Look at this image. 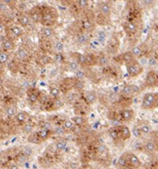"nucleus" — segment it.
<instances>
[{"label": "nucleus", "instance_id": "4", "mask_svg": "<svg viewBox=\"0 0 158 169\" xmlns=\"http://www.w3.org/2000/svg\"><path fill=\"white\" fill-rule=\"evenodd\" d=\"M139 91H140V88L137 85H125L121 90V96L124 98H130Z\"/></svg>", "mask_w": 158, "mask_h": 169}, {"label": "nucleus", "instance_id": "16", "mask_svg": "<svg viewBox=\"0 0 158 169\" xmlns=\"http://www.w3.org/2000/svg\"><path fill=\"white\" fill-rule=\"evenodd\" d=\"M27 99H28V102H29L30 104H35L39 99V93L37 92V90L32 89V90H30L29 92H28Z\"/></svg>", "mask_w": 158, "mask_h": 169}, {"label": "nucleus", "instance_id": "48", "mask_svg": "<svg viewBox=\"0 0 158 169\" xmlns=\"http://www.w3.org/2000/svg\"><path fill=\"white\" fill-rule=\"evenodd\" d=\"M148 65L150 66V67H155V66H157L158 65V61H157L156 58H154V57L149 58V59H148Z\"/></svg>", "mask_w": 158, "mask_h": 169}, {"label": "nucleus", "instance_id": "35", "mask_svg": "<svg viewBox=\"0 0 158 169\" xmlns=\"http://www.w3.org/2000/svg\"><path fill=\"white\" fill-rule=\"evenodd\" d=\"M5 111H6V114H7V116H9V117H13V116H16V114H17V108L15 107V106H8L6 108V110H5Z\"/></svg>", "mask_w": 158, "mask_h": 169}, {"label": "nucleus", "instance_id": "27", "mask_svg": "<svg viewBox=\"0 0 158 169\" xmlns=\"http://www.w3.org/2000/svg\"><path fill=\"white\" fill-rule=\"evenodd\" d=\"M17 57L19 58V59L21 60H25L26 58L28 57V51H27V49L24 48V47H19L17 50Z\"/></svg>", "mask_w": 158, "mask_h": 169}, {"label": "nucleus", "instance_id": "24", "mask_svg": "<svg viewBox=\"0 0 158 169\" xmlns=\"http://www.w3.org/2000/svg\"><path fill=\"white\" fill-rule=\"evenodd\" d=\"M81 25H82V28L86 31H90L94 29L93 22L90 19H83L82 22H81Z\"/></svg>", "mask_w": 158, "mask_h": 169}, {"label": "nucleus", "instance_id": "18", "mask_svg": "<svg viewBox=\"0 0 158 169\" xmlns=\"http://www.w3.org/2000/svg\"><path fill=\"white\" fill-rule=\"evenodd\" d=\"M37 134L39 136V138L41 139L42 142L47 140L52 134V130H49V129H44V128H40L37 131Z\"/></svg>", "mask_w": 158, "mask_h": 169}, {"label": "nucleus", "instance_id": "28", "mask_svg": "<svg viewBox=\"0 0 158 169\" xmlns=\"http://www.w3.org/2000/svg\"><path fill=\"white\" fill-rule=\"evenodd\" d=\"M130 51L132 52V54L135 58H140L141 56H143V49H142V47L140 45L134 46Z\"/></svg>", "mask_w": 158, "mask_h": 169}, {"label": "nucleus", "instance_id": "20", "mask_svg": "<svg viewBox=\"0 0 158 169\" xmlns=\"http://www.w3.org/2000/svg\"><path fill=\"white\" fill-rule=\"evenodd\" d=\"M109 136L111 137L113 140H120V134H119V129H118V125L113 126L108 130Z\"/></svg>", "mask_w": 158, "mask_h": 169}, {"label": "nucleus", "instance_id": "26", "mask_svg": "<svg viewBox=\"0 0 158 169\" xmlns=\"http://www.w3.org/2000/svg\"><path fill=\"white\" fill-rule=\"evenodd\" d=\"M41 34H42V36L45 38H51L54 34V31H53V29L51 27H49V26H45V27L41 30Z\"/></svg>", "mask_w": 158, "mask_h": 169}, {"label": "nucleus", "instance_id": "33", "mask_svg": "<svg viewBox=\"0 0 158 169\" xmlns=\"http://www.w3.org/2000/svg\"><path fill=\"white\" fill-rule=\"evenodd\" d=\"M79 67H80V65L76 60H72V61L68 62V69L72 71V72H76L79 69Z\"/></svg>", "mask_w": 158, "mask_h": 169}, {"label": "nucleus", "instance_id": "39", "mask_svg": "<svg viewBox=\"0 0 158 169\" xmlns=\"http://www.w3.org/2000/svg\"><path fill=\"white\" fill-rule=\"evenodd\" d=\"M31 19L34 22H40L42 19V12H31Z\"/></svg>", "mask_w": 158, "mask_h": 169}, {"label": "nucleus", "instance_id": "50", "mask_svg": "<svg viewBox=\"0 0 158 169\" xmlns=\"http://www.w3.org/2000/svg\"><path fill=\"white\" fill-rule=\"evenodd\" d=\"M142 66H144V65H146V64H148V59H147V57L145 56H141L140 58H139V61H138Z\"/></svg>", "mask_w": 158, "mask_h": 169}, {"label": "nucleus", "instance_id": "38", "mask_svg": "<svg viewBox=\"0 0 158 169\" xmlns=\"http://www.w3.org/2000/svg\"><path fill=\"white\" fill-rule=\"evenodd\" d=\"M97 60H98V64L104 66L108 64V57L106 56L105 54H101L97 57Z\"/></svg>", "mask_w": 158, "mask_h": 169}, {"label": "nucleus", "instance_id": "52", "mask_svg": "<svg viewBox=\"0 0 158 169\" xmlns=\"http://www.w3.org/2000/svg\"><path fill=\"white\" fill-rule=\"evenodd\" d=\"M7 169H20V168L17 163H10V164H8V166H7Z\"/></svg>", "mask_w": 158, "mask_h": 169}, {"label": "nucleus", "instance_id": "1", "mask_svg": "<svg viewBox=\"0 0 158 169\" xmlns=\"http://www.w3.org/2000/svg\"><path fill=\"white\" fill-rule=\"evenodd\" d=\"M157 105V94L153 92H148L142 98L141 107L143 109H151Z\"/></svg>", "mask_w": 158, "mask_h": 169}, {"label": "nucleus", "instance_id": "55", "mask_svg": "<svg viewBox=\"0 0 158 169\" xmlns=\"http://www.w3.org/2000/svg\"><path fill=\"white\" fill-rule=\"evenodd\" d=\"M153 169H158V167H154Z\"/></svg>", "mask_w": 158, "mask_h": 169}, {"label": "nucleus", "instance_id": "3", "mask_svg": "<svg viewBox=\"0 0 158 169\" xmlns=\"http://www.w3.org/2000/svg\"><path fill=\"white\" fill-rule=\"evenodd\" d=\"M126 70H127L129 76H131V77H137V76H139L143 72V66L138 61L134 60L133 62L126 64Z\"/></svg>", "mask_w": 158, "mask_h": 169}, {"label": "nucleus", "instance_id": "25", "mask_svg": "<svg viewBox=\"0 0 158 169\" xmlns=\"http://www.w3.org/2000/svg\"><path fill=\"white\" fill-rule=\"evenodd\" d=\"M98 63L97 57L93 54H86V65L87 66H93Z\"/></svg>", "mask_w": 158, "mask_h": 169}, {"label": "nucleus", "instance_id": "30", "mask_svg": "<svg viewBox=\"0 0 158 169\" xmlns=\"http://www.w3.org/2000/svg\"><path fill=\"white\" fill-rule=\"evenodd\" d=\"M77 42L81 45H85L89 42V36L86 33H80L77 36Z\"/></svg>", "mask_w": 158, "mask_h": 169}, {"label": "nucleus", "instance_id": "11", "mask_svg": "<svg viewBox=\"0 0 158 169\" xmlns=\"http://www.w3.org/2000/svg\"><path fill=\"white\" fill-rule=\"evenodd\" d=\"M118 129H119V134H120V140H127L131 136V131L127 126L125 125H118Z\"/></svg>", "mask_w": 158, "mask_h": 169}, {"label": "nucleus", "instance_id": "45", "mask_svg": "<svg viewBox=\"0 0 158 169\" xmlns=\"http://www.w3.org/2000/svg\"><path fill=\"white\" fill-rule=\"evenodd\" d=\"M142 5L145 7H151L153 6L154 3L156 2V0H141Z\"/></svg>", "mask_w": 158, "mask_h": 169}, {"label": "nucleus", "instance_id": "13", "mask_svg": "<svg viewBox=\"0 0 158 169\" xmlns=\"http://www.w3.org/2000/svg\"><path fill=\"white\" fill-rule=\"evenodd\" d=\"M120 58V60L122 62H124L125 64H128V63H131V62H133L134 60L136 59L135 57H134V55L132 54V52L131 51H126L124 52V53H122L119 56Z\"/></svg>", "mask_w": 158, "mask_h": 169}, {"label": "nucleus", "instance_id": "36", "mask_svg": "<svg viewBox=\"0 0 158 169\" xmlns=\"http://www.w3.org/2000/svg\"><path fill=\"white\" fill-rule=\"evenodd\" d=\"M9 60L8 54L6 53V51H1L0 52V64L5 65Z\"/></svg>", "mask_w": 158, "mask_h": 169}, {"label": "nucleus", "instance_id": "23", "mask_svg": "<svg viewBox=\"0 0 158 169\" xmlns=\"http://www.w3.org/2000/svg\"><path fill=\"white\" fill-rule=\"evenodd\" d=\"M66 146H67V142L65 140H58L55 142L54 144V148L57 152L64 151V150L66 149Z\"/></svg>", "mask_w": 158, "mask_h": 169}, {"label": "nucleus", "instance_id": "46", "mask_svg": "<svg viewBox=\"0 0 158 169\" xmlns=\"http://www.w3.org/2000/svg\"><path fill=\"white\" fill-rule=\"evenodd\" d=\"M54 47L58 52H63V50H64V45H63V43L61 41H57L56 43H55Z\"/></svg>", "mask_w": 158, "mask_h": 169}, {"label": "nucleus", "instance_id": "49", "mask_svg": "<svg viewBox=\"0 0 158 169\" xmlns=\"http://www.w3.org/2000/svg\"><path fill=\"white\" fill-rule=\"evenodd\" d=\"M75 75H76V78L77 79H82L84 77V71L79 68V69L75 72Z\"/></svg>", "mask_w": 158, "mask_h": 169}, {"label": "nucleus", "instance_id": "19", "mask_svg": "<svg viewBox=\"0 0 158 169\" xmlns=\"http://www.w3.org/2000/svg\"><path fill=\"white\" fill-rule=\"evenodd\" d=\"M15 119L18 123H21V124H24L27 122V120L29 119V114L25 111H20L18 112L16 116H15Z\"/></svg>", "mask_w": 158, "mask_h": 169}, {"label": "nucleus", "instance_id": "9", "mask_svg": "<svg viewBox=\"0 0 158 169\" xmlns=\"http://www.w3.org/2000/svg\"><path fill=\"white\" fill-rule=\"evenodd\" d=\"M134 117V111L131 108H124V109L121 110L120 112V118L122 121L125 122H129L133 119Z\"/></svg>", "mask_w": 158, "mask_h": 169}, {"label": "nucleus", "instance_id": "22", "mask_svg": "<svg viewBox=\"0 0 158 169\" xmlns=\"http://www.w3.org/2000/svg\"><path fill=\"white\" fill-rule=\"evenodd\" d=\"M61 125L63 126V128H64L66 131H73L76 127V125L72 121V119H65L64 121H63V123L61 124Z\"/></svg>", "mask_w": 158, "mask_h": 169}, {"label": "nucleus", "instance_id": "44", "mask_svg": "<svg viewBox=\"0 0 158 169\" xmlns=\"http://www.w3.org/2000/svg\"><path fill=\"white\" fill-rule=\"evenodd\" d=\"M132 133H133V135L135 136V137H137V138H139V137H141V136H142L141 130H140V128H139V126H138V125H136V126H134V127H133V129H132Z\"/></svg>", "mask_w": 158, "mask_h": 169}, {"label": "nucleus", "instance_id": "41", "mask_svg": "<svg viewBox=\"0 0 158 169\" xmlns=\"http://www.w3.org/2000/svg\"><path fill=\"white\" fill-rule=\"evenodd\" d=\"M77 5L80 9H86L89 6V0H77Z\"/></svg>", "mask_w": 158, "mask_h": 169}, {"label": "nucleus", "instance_id": "6", "mask_svg": "<svg viewBox=\"0 0 158 169\" xmlns=\"http://www.w3.org/2000/svg\"><path fill=\"white\" fill-rule=\"evenodd\" d=\"M126 158H127V162L128 165L132 168H138L141 165V161L137 157V155H135L132 152H126L125 153Z\"/></svg>", "mask_w": 158, "mask_h": 169}, {"label": "nucleus", "instance_id": "17", "mask_svg": "<svg viewBox=\"0 0 158 169\" xmlns=\"http://www.w3.org/2000/svg\"><path fill=\"white\" fill-rule=\"evenodd\" d=\"M139 128H140V130H141V133H142V135H148V134L151 133V130H152V128H151V125L147 122V121H142V122H140V124H139Z\"/></svg>", "mask_w": 158, "mask_h": 169}, {"label": "nucleus", "instance_id": "8", "mask_svg": "<svg viewBox=\"0 0 158 169\" xmlns=\"http://www.w3.org/2000/svg\"><path fill=\"white\" fill-rule=\"evenodd\" d=\"M144 150L145 152L149 153V154H153L158 150V143L153 139H150V140L146 141L144 144Z\"/></svg>", "mask_w": 158, "mask_h": 169}, {"label": "nucleus", "instance_id": "42", "mask_svg": "<svg viewBox=\"0 0 158 169\" xmlns=\"http://www.w3.org/2000/svg\"><path fill=\"white\" fill-rule=\"evenodd\" d=\"M23 131L26 134H30L31 132H33V125L31 123H24L23 124Z\"/></svg>", "mask_w": 158, "mask_h": 169}, {"label": "nucleus", "instance_id": "14", "mask_svg": "<svg viewBox=\"0 0 158 169\" xmlns=\"http://www.w3.org/2000/svg\"><path fill=\"white\" fill-rule=\"evenodd\" d=\"M72 121L78 127H82V126L87 124V119L83 115H75L74 117H72Z\"/></svg>", "mask_w": 158, "mask_h": 169}, {"label": "nucleus", "instance_id": "40", "mask_svg": "<svg viewBox=\"0 0 158 169\" xmlns=\"http://www.w3.org/2000/svg\"><path fill=\"white\" fill-rule=\"evenodd\" d=\"M10 30H11V32L14 34V36H17V37L21 36L23 33L22 29H21L20 27H18V26H12V27L10 28Z\"/></svg>", "mask_w": 158, "mask_h": 169}, {"label": "nucleus", "instance_id": "10", "mask_svg": "<svg viewBox=\"0 0 158 169\" xmlns=\"http://www.w3.org/2000/svg\"><path fill=\"white\" fill-rule=\"evenodd\" d=\"M98 8L100 11V14L104 15V16L109 17L110 14H111V6L108 2L102 1L98 4Z\"/></svg>", "mask_w": 158, "mask_h": 169}, {"label": "nucleus", "instance_id": "21", "mask_svg": "<svg viewBox=\"0 0 158 169\" xmlns=\"http://www.w3.org/2000/svg\"><path fill=\"white\" fill-rule=\"evenodd\" d=\"M27 140H28V142L33 143V144H40L42 142L41 139L39 138V136L37 134V131H36V132H31L30 134H28Z\"/></svg>", "mask_w": 158, "mask_h": 169}, {"label": "nucleus", "instance_id": "34", "mask_svg": "<svg viewBox=\"0 0 158 169\" xmlns=\"http://www.w3.org/2000/svg\"><path fill=\"white\" fill-rule=\"evenodd\" d=\"M76 61L79 63V65L81 66H85L86 65V55H83L81 53L76 54Z\"/></svg>", "mask_w": 158, "mask_h": 169}, {"label": "nucleus", "instance_id": "5", "mask_svg": "<svg viewBox=\"0 0 158 169\" xmlns=\"http://www.w3.org/2000/svg\"><path fill=\"white\" fill-rule=\"evenodd\" d=\"M145 85L147 87L158 86V72L155 70H151L147 73L145 78Z\"/></svg>", "mask_w": 158, "mask_h": 169}, {"label": "nucleus", "instance_id": "37", "mask_svg": "<svg viewBox=\"0 0 158 169\" xmlns=\"http://www.w3.org/2000/svg\"><path fill=\"white\" fill-rule=\"evenodd\" d=\"M50 95H51L52 97H53L54 99H57V98H59V96H60V90L57 87H50Z\"/></svg>", "mask_w": 158, "mask_h": 169}, {"label": "nucleus", "instance_id": "2", "mask_svg": "<svg viewBox=\"0 0 158 169\" xmlns=\"http://www.w3.org/2000/svg\"><path fill=\"white\" fill-rule=\"evenodd\" d=\"M56 18H57V14L54 9L47 8L45 11H42V19H41L42 24L46 26L52 25L53 23H55Z\"/></svg>", "mask_w": 158, "mask_h": 169}, {"label": "nucleus", "instance_id": "32", "mask_svg": "<svg viewBox=\"0 0 158 169\" xmlns=\"http://www.w3.org/2000/svg\"><path fill=\"white\" fill-rule=\"evenodd\" d=\"M19 23L21 25L23 26V27H25V26H28L29 25V23H30V18L27 16V15H25V14H22V15H20L19 16Z\"/></svg>", "mask_w": 158, "mask_h": 169}, {"label": "nucleus", "instance_id": "53", "mask_svg": "<svg viewBox=\"0 0 158 169\" xmlns=\"http://www.w3.org/2000/svg\"><path fill=\"white\" fill-rule=\"evenodd\" d=\"M13 1H14V0H3V2H4L5 4L10 5V6H11V5L13 4Z\"/></svg>", "mask_w": 158, "mask_h": 169}, {"label": "nucleus", "instance_id": "12", "mask_svg": "<svg viewBox=\"0 0 158 169\" xmlns=\"http://www.w3.org/2000/svg\"><path fill=\"white\" fill-rule=\"evenodd\" d=\"M84 100H85L86 104H88V105L95 103L97 100V95L95 93V91H93V90L86 91L85 94H84Z\"/></svg>", "mask_w": 158, "mask_h": 169}, {"label": "nucleus", "instance_id": "54", "mask_svg": "<svg viewBox=\"0 0 158 169\" xmlns=\"http://www.w3.org/2000/svg\"><path fill=\"white\" fill-rule=\"evenodd\" d=\"M2 71H3V65H2V64H0V73H1Z\"/></svg>", "mask_w": 158, "mask_h": 169}, {"label": "nucleus", "instance_id": "7", "mask_svg": "<svg viewBox=\"0 0 158 169\" xmlns=\"http://www.w3.org/2000/svg\"><path fill=\"white\" fill-rule=\"evenodd\" d=\"M123 29H124L125 33L127 34V35L132 36L138 31V26L135 22H133V21L127 20L123 23Z\"/></svg>", "mask_w": 158, "mask_h": 169}, {"label": "nucleus", "instance_id": "29", "mask_svg": "<svg viewBox=\"0 0 158 169\" xmlns=\"http://www.w3.org/2000/svg\"><path fill=\"white\" fill-rule=\"evenodd\" d=\"M2 48L6 52L11 51V50H13V48H14V43H13L11 40H9V39H6V40L2 42Z\"/></svg>", "mask_w": 158, "mask_h": 169}, {"label": "nucleus", "instance_id": "15", "mask_svg": "<svg viewBox=\"0 0 158 169\" xmlns=\"http://www.w3.org/2000/svg\"><path fill=\"white\" fill-rule=\"evenodd\" d=\"M118 45H119V41H118L117 38H111L108 42V45H107V48H108V51L110 53H115L118 49Z\"/></svg>", "mask_w": 158, "mask_h": 169}, {"label": "nucleus", "instance_id": "31", "mask_svg": "<svg viewBox=\"0 0 158 169\" xmlns=\"http://www.w3.org/2000/svg\"><path fill=\"white\" fill-rule=\"evenodd\" d=\"M117 165L119 166V167L123 168V169H124L125 167H127V166H129L125 153H124V154H122V155H121V156L119 157V159H118V162H117Z\"/></svg>", "mask_w": 158, "mask_h": 169}, {"label": "nucleus", "instance_id": "47", "mask_svg": "<svg viewBox=\"0 0 158 169\" xmlns=\"http://www.w3.org/2000/svg\"><path fill=\"white\" fill-rule=\"evenodd\" d=\"M65 132H66V130H65V129L63 128V126H62V125L57 126V127L54 129V133L58 134V135H61V134L65 133Z\"/></svg>", "mask_w": 158, "mask_h": 169}, {"label": "nucleus", "instance_id": "43", "mask_svg": "<svg viewBox=\"0 0 158 169\" xmlns=\"http://www.w3.org/2000/svg\"><path fill=\"white\" fill-rule=\"evenodd\" d=\"M106 34L103 31H100L98 33V35H97V41H98V43H104L105 41H106Z\"/></svg>", "mask_w": 158, "mask_h": 169}, {"label": "nucleus", "instance_id": "51", "mask_svg": "<svg viewBox=\"0 0 158 169\" xmlns=\"http://www.w3.org/2000/svg\"><path fill=\"white\" fill-rule=\"evenodd\" d=\"M22 153H24L26 156L29 157L31 154H32V149L29 148V147H24V149L22 150Z\"/></svg>", "mask_w": 158, "mask_h": 169}]
</instances>
